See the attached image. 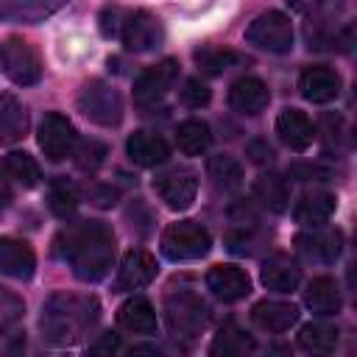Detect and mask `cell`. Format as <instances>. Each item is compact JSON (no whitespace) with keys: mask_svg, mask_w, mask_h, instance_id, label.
I'll list each match as a JSON object with an SVG mask.
<instances>
[{"mask_svg":"<svg viewBox=\"0 0 357 357\" xmlns=\"http://www.w3.org/2000/svg\"><path fill=\"white\" fill-rule=\"evenodd\" d=\"M56 251L70 262L73 273L81 282H98L109 273L114 259V234L100 220H81L61 229L56 237Z\"/></svg>","mask_w":357,"mask_h":357,"instance_id":"obj_1","label":"cell"},{"mask_svg":"<svg viewBox=\"0 0 357 357\" xmlns=\"http://www.w3.org/2000/svg\"><path fill=\"white\" fill-rule=\"evenodd\" d=\"M100 318V304L92 296H73L56 293L42 307V335L53 346H73L78 343Z\"/></svg>","mask_w":357,"mask_h":357,"instance_id":"obj_2","label":"cell"},{"mask_svg":"<svg viewBox=\"0 0 357 357\" xmlns=\"http://www.w3.org/2000/svg\"><path fill=\"white\" fill-rule=\"evenodd\" d=\"M209 248H212V237L198 220H178L162 231V254L173 262L201 259L209 254Z\"/></svg>","mask_w":357,"mask_h":357,"instance_id":"obj_3","label":"cell"},{"mask_svg":"<svg viewBox=\"0 0 357 357\" xmlns=\"http://www.w3.org/2000/svg\"><path fill=\"white\" fill-rule=\"evenodd\" d=\"M245 39L268 53H287L293 47V22L282 11H265L251 20Z\"/></svg>","mask_w":357,"mask_h":357,"instance_id":"obj_4","label":"cell"},{"mask_svg":"<svg viewBox=\"0 0 357 357\" xmlns=\"http://www.w3.org/2000/svg\"><path fill=\"white\" fill-rule=\"evenodd\" d=\"M78 109L98 126H120L123 120V98L114 86L103 84V81H92L84 86V92L78 95Z\"/></svg>","mask_w":357,"mask_h":357,"instance_id":"obj_5","label":"cell"},{"mask_svg":"<svg viewBox=\"0 0 357 357\" xmlns=\"http://www.w3.org/2000/svg\"><path fill=\"white\" fill-rule=\"evenodd\" d=\"M0 59H3V67H6L8 78L20 86H31L42 78V61H39L36 50L20 36H8L3 42Z\"/></svg>","mask_w":357,"mask_h":357,"instance_id":"obj_6","label":"cell"},{"mask_svg":"<svg viewBox=\"0 0 357 357\" xmlns=\"http://www.w3.org/2000/svg\"><path fill=\"white\" fill-rule=\"evenodd\" d=\"M75 145H78L75 126L59 112L45 114V120L39 123V148H42V153L50 162H61V159L73 156Z\"/></svg>","mask_w":357,"mask_h":357,"instance_id":"obj_7","label":"cell"},{"mask_svg":"<svg viewBox=\"0 0 357 357\" xmlns=\"http://www.w3.org/2000/svg\"><path fill=\"white\" fill-rule=\"evenodd\" d=\"M153 190H156V195H159L170 209L181 212V209H190V206H192L195 192H198V178H195L190 170L173 167V170L156 173Z\"/></svg>","mask_w":357,"mask_h":357,"instance_id":"obj_8","label":"cell"},{"mask_svg":"<svg viewBox=\"0 0 357 357\" xmlns=\"http://www.w3.org/2000/svg\"><path fill=\"white\" fill-rule=\"evenodd\" d=\"M178 78V61L176 59H162L153 67H148L137 81H134V103L148 106L156 103Z\"/></svg>","mask_w":357,"mask_h":357,"instance_id":"obj_9","label":"cell"},{"mask_svg":"<svg viewBox=\"0 0 357 357\" xmlns=\"http://www.w3.org/2000/svg\"><path fill=\"white\" fill-rule=\"evenodd\" d=\"M156 271H159V268H156V259H153L148 251L131 248V251L123 257L120 268H117L114 290H117V293L139 290V287H145V284H151V282L156 279Z\"/></svg>","mask_w":357,"mask_h":357,"instance_id":"obj_10","label":"cell"},{"mask_svg":"<svg viewBox=\"0 0 357 357\" xmlns=\"http://www.w3.org/2000/svg\"><path fill=\"white\" fill-rule=\"evenodd\" d=\"M120 36H123V45L134 53H145V50H153L159 42H162V25L153 14L148 11H134L123 20V28H120Z\"/></svg>","mask_w":357,"mask_h":357,"instance_id":"obj_11","label":"cell"},{"mask_svg":"<svg viewBox=\"0 0 357 357\" xmlns=\"http://www.w3.org/2000/svg\"><path fill=\"white\" fill-rule=\"evenodd\" d=\"M298 92L310 103H329L340 95V75L324 64L304 67L298 75Z\"/></svg>","mask_w":357,"mask_h":357,"instance_id":"obj_12","label":"cell"},{"mask_svg":"<svg viewBox=\"0 0 357 357\" xmlns=\"http://www.w3.org/2000/svg\"><path fill=\"white\" fill-rule=\"evenodd\" d=\"M229 103H231L234 112L254 117V114L265 112L268 103H271L268 84L262 78H257V75H243L229 86Z\"/></svg>","mask_w":357,"mask_h":357,"instance_id":"obj_13","label":"cell"},{"mask_svg":"<svg viewBox=\"0 0 357 357\" xmlns=\"http://www.w3.org/2000/svg\"><path fill=\"white\" fill-rule=\"evenodd\" d=\"M206 287L220 301H240V298H245L251 293V279L237 265H215L206 273Z\"/></svg>","mask_w":357,"mask_h":357,"instance_id":"obj_14","label":"cell"},{"mask_svg":"<svg viewBox=\"0 0 357 357\" xmlns=\"http://www.w3.org/2000/svg\"><path fill=\"white\" fill-rule=\"evenodd\" d=\"M276 134H279V139L290 148V151H307L310 145H312V139H315V128H312V120L304 114V112H298V109H284V112H279V117H276Z\"/></svg>","mask_w":357,"mask_h":357,"instance_id":"obj_15","label":"cell"},{"mask_svg":"<svg viewBox=\"0 0 357 357\" xmlns=\"http://www.w3.org/2000/svg\"><path fill=\"white\" fill-rule=\"evenodd\" d=\"M126 153L139 167H156V165L167 162L170 145L165 142V137H159L153 131H134L126 139Z\"/></svg>","mask_w":357,"mask_h":357,"instance_id":"obj_16","label":"cell"},{"mask_svg":"<svg viewBox=\"0 0 357 357\" xmlns=\"http://www.w3.org/2000/svg\"><path fill=\"white\" fill-rule=\"evenodd\" d=\"M298 251L315 262H335L343 251V234L337 229H315L296 237Z\"/></svg>","mask_w":357,"mask_h":357,"instance_id":"obj_17","label":"cell"},{"mask_svg":"<svg viewBox=\"0 0 357 357\" xmlns=\"http://www.w3.org/2000/svg\"><path fill=\"white\" fill-rule=\"evenodd\" d=\"M36 268V257L25 240L0 237V273L11 279H31Z\"/></svg>","mask_w":357,"mask_h":357,"instance_id":"obj_18","label":"cell"},{"mask_svg":"<svg viewBox=\"0 0 357 357\" xmlns=\"http://www.w3.org/2000/svg\"><path fill=\"white\" fill-rule=\"evenodd\" d=\"M170 326L178 332H198L206 324V304L192 293H178L167 298Z\"/></svg>","mask_w":357,"mask_h":357,"instance_id":"obj_19","label":"cell"},{"mask_svg":"<svg viewBox=\"0 0 357 357\" xmlns=\"http://www.w3.org/2000/svg\"><path fill=\"white\" fill-rule=\"evenodd\" d=\"M251 321L265 332H287L298 321V307L279 298H262L254 304Z\"/></svg>","mask_w":357,"mask_h":357,"instance_id":"obj_20","label":"cell"},{"mask_svg":"<svg viewBox=\"0 0 357 357\" xmlns=\"http://www.w3.org/2000/svg\"><path fill=\"white\" fill-rule=\"evenodd\" d=\"M335 209H337V198L332 192H326V190H310V192H304L298 198L293 215H296L298 223H304L310 229H318V226H324L335 215Z\"/></svg>","mask_w":357,"mask_h":357,"instance_id":"obj_21","label":"cell"},{"mask_svg":"<svg viewBox=\"0 0 357 357\" xmlns=\"http://www.w3.org/2000/svg\"><path fill=\"white\" fill-rule=\"evenodd\" d=\"M259 279H262V284H265L268 290L290 293V290H296L298 282H301V268H298L290 257H284V254H273V257H268V259L262 262V268H259Z\"/></svg>","mask_w":357,"mask_h":357,"instance_id":"obj_22","label":"cell"},{"mask_svg":"<svg viewBox=\"0 0 357 357\" xmlns=\"http://www.w3.org/2000/svg\"><path fill=\"white\" fill-rule=\"evenodd\" d=\"M337 340H340L337 326L326 321H310L298 332V346L307 357H332L337 349Z\"/></svg>","mask_w":357,"mask_h":357,"instance_id":"obj_23","label":"cell"},{"mask_svg":"<svg viewBox=\"0 0 357 357\" xmlns=\"http://www.w3.org/2000/svg\"><path fill=\"white\" fill-rule=\"evenodd\" d=\"M117 324L128 332H137V335H151L156 332V310L153 304L145 298V296H131L120 304L117 310Z\"/></svg>","mask_w":357,"mask_h":357,"instance_id":"obj_24","label":"cell"},{"mask_svg":"<svg viewBox=\"0 0 357 357\" xmlns=\"http://www.w3.org/2000/svg\"><path fill=\"white\" fill-rule=\"evenodd\" d=\"M0 176L8 178V181H14V184H20V187H25V190L36 187L39 178H42L36 159H33L31 153H25V151H11V153H6V156L0 159Z\"/></svg>","mask_w":357,"mask_h":357,"instance_id":"obj_25","label":"cell"},{"mask_svg":"<svg viewBox=\"0 0 357 357\" xmlns=\"http://www.w3.org/2000/svg\"><path fill=\"white\" fill-rule=\"evenodd\" d=\"M304 304L315 312V315H335L340 310V287L335 279L329 276H318L307 284L304 290Z\"/></svg>","mask_w":357,"mask_h":357,"instance_id":"obj_26","label":"cell"},{"mask_svg":"<svg viewBox=\"0 0 357 357\" xmlns=\"http://www.w3.org/2000/svg\"><path fill=\"white\" fill-rule=\"evenodd\" d=\"M28 131V112L14 95L0 98V145L22 139Z\"/></svg>","mask_w":357,"mask_h":357,"instance_id":"obj_27","label":"cell"},{"mask_svg":"<svg viewBox=\"0 0 357 357\" xmlns=\"http://www.w3.org/2000/svg\"><path fill=\"white\" fill-rule=\"evenodd\" d=\"M254 195L271 212H284L290 204V187L279 173H262L254 181Z\"/></svg>","mask_w":357,"mask_h":357,"instance_id":"obj_28","label":"cell"},{"mask_svg":"<svg viewBox=\"0 0 357 357\" xmlns=\"http://www.w3.org/2000/svg\"><path fill=\"white\" fill-rule=\"evenodd\" d=\"M251 349H254V340L234 324H226L209 343V357H248Z\"/></svg>","mask_w":357,"mask_h":357,"instance_id":"obj_29","label":"cell"},{"mask_svg":"<svg viewBox=\"0 0 357 357\" xmlns=\"http://www.w3.org/2000/svg\"><path fill=\"white\" fill-rule=\"evenodd\" d=\"M212 142V134H209V126L204 120H184L178 123L176 128V145L184 156H201Z\"/></svg>","mask_w":357,"mask_h":357,"instance_id":"obj_30","label":"cell"},{"mask_svg":"<svg viewBox=\"0 0 357 357\" xmlns=\"http://www.w3.org/2000/svg\"><path fill=\"white\" fill-rule=\"evenodd\" d=\"M206 173H209V178H212V184H215L218 190H223V192H231V190H237V187L243 184V167H240V162H237L234 156H229V153L209 156Z\"/></svg>","mask_w":357,"mask_h":357,"instance_id":"obj_31","label":"cell"},{"mask_svg":"<svg viewBox=\"0 0 357 357\" xmlns=\"http://www.w3.org/2000/svg\"><path fill=\"white\" fill-rule=\"evenodd\" d=\"M59 3H36V0H25V3H0V17L11 20V22H39L47 14L59 11Z\"/></svg>","mask_w":357,"mask_h":357,"instance_id":"obj_32","label":"cell"},{"mask_svg":"<svg viewBox=\"0 0 357 357\" xmlns=\"http://www.w3.org/2000/svg\"><path fill=\"white\" fill-rule=\"evenodd\" d=\"M47 198H50V209H53L59 218L73 215V212H75V206H78V192H75V187H73V184H67L64 178H56V181L50 184Z\"/></svg>","mask_w":357,"mask_h":357,"instance_id":"obj_33","label":"cell"},{"mask_svg":"<svg viewBox=\"0 0 357 357\" xmlns=\"http://www.w3.org/2000/svg\"><path fill=\"white\" fill-rule=\"evenodd\" d=\"M22 312H25L22 298L14 296L11 290L0 287V335H6L8 329H14L22 321Z\"/></svg>","mask_w":357,"mask_h":357,"instance_id":"obj_34","label":"cell"},{"mask_svg":"<svg viewBox=\"0 0 357 357\" xmlns=\"http://www.w3.org/2000/svg\"><path fill=\"white\" fill-rule=\"evenodd\" d=\"M195 59H198V64H201L206 73H212V75L229 70L234 61H243V59H240L237 53H231V50H198Z\"/></svg>","mask_w":357,"mask_h":357,"instance_id":"obj_35","label":"cell"},{"mask_svg":"<svg viewBox=\"0 0 357 357\" xmlns=\"http://www.w3.org/2000/svg\"><path fill=\"white\" fill-rule=\"evenodd\" d=\"M178 95H181V103H184V106H190V109H201V106H206V103H209V98H212L209 86H206L201 78H187Z\"/></svg>","mask_w":357,"mask_h":357,"instance_id":"obj_36","label":"cell"},{"mask_svg":"<svg viewBox=\"0 0 357 357\" xmlns=\"http://www.w3.org/2000/svg\"><path fill=\"white\" fill-rule=\"evenodd\" d=\"M117 349H120V335L103 332V335H98V340H92L86 346L84 357H117Z\"/></svg>","mask_w":357,"mask_h":357,"instance_id":"obj_37","label":"cell"},{"mask_svg":"<svg viewBox=\"0 0 357 357\" xmlns=\"http://www.w3.org/2000/svg\"><path fill=\"white\" fill-rule=\"evenodd\" d=\"M103 156H106V148L100 145V142H95V139H89V142H84L81 145V151H78V159H75V165L81 167V170H95L100 162H103Z\"/></svg>","mask_w":357,"mask_h":357,"instance_id":"obj_38","label":"cell"},{"mask_svg":"<svg viewBox=\"0 0 357 357\" xmlns=\"http://www.w3.org/2000/svg\"><path fill=\"white\" fill-rule=\"evenodd\" d=\"M248 156H251V162L262 165V162H271V159H273V148H271L265 139H257V142L248 145Z\"/></svg>","mask_w":357,"mask_h":357,"instance_id":"obj_39","label":"cell"},{"mask_svg":"<svg viewBox=\"0 0 357 357\" xmlns=\"http://www.w3.org/2000/svg\"><path fill=\"white\" fill-rule=\"evenodd\" d=\"M120 20V8H103V14H100V31H103V36H114L117 33V22Z\"/></svg>","mask_w":357,"mask_h":357,"instance_id":"obj_40","label":"cell"},{"mask_svg":"<svg viewBox=\"0 0 357 357\" xmlns=\"http://www.w3.org/2000/svg\"><path fill=\"white\" fill-rule=\"evenodd\" d=\"M126 357H167L162 349H156V346H151V343H139V346H131L128 351H126Z\"/></svg>","mask_w":357,"mask_h":357,"instance_id":"obj_41","label":"cell"},{"mask_svg":"<svg viewBox=\"0 0 357 357\" xmlns=\"http://www.w3.org/2000/svg\"><path fill=\"white\" fill-rule=\"evenodd\" d=\"M0 357H25V340H11V343H6L3 349H0Z\"/></svg>","mask_w":357,"mask_h":357,"instance_id":"obj_42","label":"cell"},{"mask_svg":"<svg viewBox=\"0 0 357 357\" xmlns=\"http://www.w3.org/2000/svg\"><path fill=\"white\" fill-rule=\"evenodd\" d=\"M8 204H11V190H8V187L0 181V215L8 209Z\"/></svg>","mask_w":357,"mask_h":357,"instance_id":"obj_43","label":"cell"}]
</instances>
